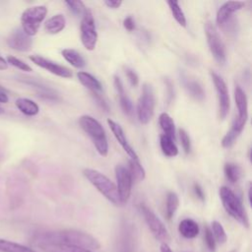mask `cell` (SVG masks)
<instances>
[{"instance_id":"obj_28","label":"cell","mask_w":252,"mask_h":252,"mask_svg":"<svg viewBox=\"0 0 252 252\" xmlns=\"http://www.w3.org/2000/svg\"><path fill=\"white\" fill-rule=\"evenodd\" d=\"M224 175L228 181L231 183H236L242 176V169L241 167L233 162H226L223 167Z\"/></svg>"},{"instance_id":"obj_4","label":"cell","mask_w":252,"mask_h":252,"mask_svg":"<svg viewBox=\"0 0 252 252\" xmlns=\"http://www.w3.org/2000/svg\"><path fill=\"white\" fill-rule=\"evenodd\" d=\"M83 174L90 181V183L94 186L97 191L102 194L108 201L116 206L122 205L116 185L106 175L93 168H85L83 170Z\"/></svg>"},{"instance_id":"obj_22","label":"cell","mask_w":252,"mask_h":252,"mask_svg":"<svg viewBox=\"0 0 252 252\" xmlns=\"http://www.w3.org/2000/svg\"><path fill=\"white\" fill-rule=\"evenodd\" d=\"M15 104L17 108L27 116H35L39 112L38 104L27 97L17 98L15 101Z\"/></svg>"},{"instance_id":"obj_32","label":"cell","mask_w":252,"mask_h":252,"mask_svg":"<svg viewBox=\"0 0 252 252\" xmlns=\"http://www.w3.org/2000/svg\"><path fill=\"white\" fill-rule=\"evenodd\" d=\"M211 231L214 235L216 242H218L220 244H224L226 242L227 235H226V232L220 222H219L217 220H213L211 223Z\"/></svg>"},{"instance_id":"obj_31","label":"cell","mask_w":252,"mask_h":252,"mask_svg":"<svg viewBox=\"0 0 252 252\" xmlns=\"http://www.w3.org/2000/svg\"><path fill=\"white\" fill-rule=\"evenodd\" d=\"M167 5L174 20L182 27H186V17L177 1H167Z\"/></svg>"},{"instance_id":"obj_33","label":"cell","mask_w":252,"mask_h":252,"mask_svg":"<svg viewBox=\"0 0 252 252\" xmlns=\"http://www.w3.org/2000/svg\"><path fill=\"white\" fill-rule=\"evenodd\" d=\"M6 61H7L8 64H11L12 66L16 67L17 69H20L21 71H25V72H32V67L28 63L24 62L23 60L15 57V56L8 55L7 58H6Z\"/></svg>"},{"instance_id":"obj_15","label":"cell","mask_w":252,"mask_h":252,"mask_svg":"<svg viewBox=\"0 0 252 252\" xmlns=\"http://www.w3.org/2000/svg\"><path fill=\"white\" fill-rule=\"evenodd\" d=\"M107 124H108L111 132L113 133L116 141L120 144V146L125 151V153L130 157V158L131 159H139L138 155L136 154L135 150L128 143V140H127L125 134H124V131H123L122 127L117 122L113 121L112 119H107Z\"/></svg>"},{"instance_id":"obj_45","label":"cell","mask_w":252,"mask_h":252,"mask_svg":"<svg viewBox=\"0 0 252 252\" xmlns=\"http://www.w3.org/2000/svg\"><path fill=\"white\" fill-rule=\"evenodd\" d=\"M160 252H172V250H171V248L169 247L168 244L161 243L160 244Z\"/></svg>"},{"instance_id":"obj_14","label":"cell","mask_w":252,"mask_h":252,"mask_svg":"<svg viewBox=\"0 0 252 252\" xmlns=\"http://www.w3.org/2000/svg\"><path fill=\"white\" fill-rule=\"evenodd\" d=\"M245 6V3L242 1H227L223 3L218 10L216 16V22L220 27L224 26L231 18V16L241 10Z\"/></svg>"},{"instance_id":"obj_17","label":"cell","mask_w":252,"mask_h":252,"mask_svg":"<svg viewBox=\"0 0 252 252\" xmlns=\"http://www.w3.org/2000/svg\"><path fill=\"white\" fill-rule=\"evenodd\" d=\"M245 124H246L245 121H242L235 117L233 119L231 128L227 131V133L223 136V138L221 140V146L225 149L232 147L234 145V143L236 142L237 138L239 137V135L241 134V132L243 131Z\"/></svg>"},{"instance_id":"obj_10","label":"cell","mask_w":252,"mask_h":252,"mask_svg":"<svg viewBox=\"0 0 252 252\" xmlns=\"http://www.w3.org/2000/svg\"><path fill=\"white\" fill-rule=\"evenodd\" d=\"M210 75L217 92V97L219 102V116L221 120H223L227 116L230 107L228 89L224 80L218 73H216L215 71H211Z\"/></svg>"},{"instance_id":"obj_12","label":"cell","mask_w":252,"mask_h":252,"mask_svg":"<svg viewBox=\"0 0 252 252\" xmlns=\"http://www.w3.org/2000/svg\"><path fill=\"white\" fill-rule=\"evenodd\" d=\"M29 58L32 63H34L35 65L39 66L40 68L48 71L49 73L55 76L65 78V79L72 77V72L69 68L63 65H60L56 62H53L45 57H42L40 55H31Z\"/></svg>"},{"instance_id":"obj_40","label":"cell","mask_w":252,"mask_h":252,"mask_svg":"<svg viewBox=\"0 0 252 252\" xmlns=\"http://www.w3.org/2000/svg\"><path fill=\"white\" fill-rule=\"evenodd\" d=\"M193 191L195 193V195L197 196L198 199H200L201 201H204L205 200V193H204V190L203 188L198 184V183H194L193 185Z\"/></svg>"},{"instance_id":"obj_13","label":"cell","mask_w":252,"mask_h":252,"mask_svg":"<svg viewBox=\"0 0 252 252\" xmlns=\"http://www.w3.org/2000/svg\"><path fill=\"white\" fill-rule=\"evenodd\" d=\"M7 44L9 47L17 51L27 52L32 49V39L31 36L26 34L22 29H16L8 36Z\"/></svg>"},{"instance_id":"obj_20","label":"cell","mask_w":252,"mask_h":252,"mask_svg":"<svg viewBox=\"0 0 252 252\" xmlns=\"http://www.w3.org/2000/svg\"><path fill=\"white\" fill-rule=\"evenodd\" d=\"M178 231L184 238L193 239L199 234L200 228L198 223L192 219H184L178 224Z\"/></svg>"},{"instance_id":"obj_47","label":"cell","mask_w":252,"mask_h":252,"mask_svg":"<svg viewBox=\"0 0 252 252\" xmlns=\"http://www.w3.org/2000/svg\"><path fill=\"white\" fill-rule=\"evenodd\" d=\"M2 113H4V109L2 107H0V114H2Z\"/></svg>"},{"instance_id":"obj_6","label":"cell","mask_w":252,"mask_h":252,"mask_svg":"<svg viewBox=\"0 0 252 252\" xmlns=\"http://www.w3.org/2000/svg\"><path fill=\"white\" fill-rule=\"evenodd\" d=\"M155 92L152 85L146 83L143 85L142 94L137 103V116L140 123L146 125L153 118L155 111Z\"/></svg>"},{"instance_id":"obj_35","label":"cell","mask_w":252,"mask_h":252,"mask_svg":"<svg viewBox=\"0 0 252 252\" xmlns=\"http://www.w3.org/2000/svg\"><path fill=\"white\" fill-rule=\"evenodd\" d=\"M179 139L181 146L185 152V154H189L191 152V140L188 133L184 129H179Z\"/></svg>"},{"instance_id":"obj_2","label":"cell","mask_w":252,"mask_h":252,"mask_svg":"<svg viewBox=\"0 0 252 252\" xmlns=\"http://www.w3.org/2000/svg\"><path fill=\"white\" fill-rule=\"evenodd\" d=\"M79 124L91 138L97 153L102 157H106L108 154V142L101 124L91 115H82L79 118Z\"/></svg>"},{"instance_id":"obj_43","label":"cell","mask_w":252,"mask_h":252,"mask_svg":"<svg viewBox=\"0 0 252 252\" xmlns=\"http://www.w3.org/2000/svg\"><path fill=\"white\" fill-rule=\"evenodd\" d=\"M7 68H8V63H7L6 59L0 55V71L6 70Z\"/></svg>"},{"instance_id":"obj_26","label":"cell","mask_w":252,"mask_h":252,"mask_svg":"<svg viewBox=\"0 0 252 252\" xmlns=\"http://www.w3.org/2000/svg\"><path fill=\"white\" fill-rule=\"evenodd\" d=\"M184 87L188 94L196 100L202 101L205 98V91L199 82L191 79H185Z\"/></svg>"},{"instance_id":"obj_41","label":"cell","mask_w":252,"mask_h":252,"mask_svg":"<svg viewBox=\"0 0 252 252\" xmlns=\"http://www.w3.org/2000/svg\"><path fill=\"white\" fill-rule=\"evenodd\" d=\"M103 3L111 9H118L122 5V1L120 0H105Z\"/></svg>"},{"instance_id":"obj_7","label":"cell","mask_w":252,"mask_h":252,"mask_svg":"<svg viewBox=\"0 0 252 252\" xmlns=\"http://www.w3.org/2000/svg\"><path fill=\"white\" fill-rule=\"evenodd\" d=\"M204 30L206 33L207 43L213 57L219 64L223 65L226 62V50L224 43L220 38L215 25L212 22L207 21L205 23Z\"/></svg>"},{"instance_id":"obj_18","label":"cell","mask_w":252,"mask_h":252,"mask_svg":"<svg viewBox=\"0 0 252 252\" xmlns=\"http://www.w3.org/2000/svg\"><path fill=\"white\" fill-rule=\"evenodd\" d=\"M234 99L237 108L236 118L247 122L248 119V101L244 91L238 85L234 88Z\"/></svg>"},{"instance_id":"obj_27","label":"cell","mask_w":252,"mask_h":252,"mask_svg":"<svg viewBox=\"0 0 252 252\" xmlns=\"http://www.w3.org/2000/svg\"><path fill=\"white\" fill-rule=\"evenodd\" d=\"M158 123L161 130L163 131V134L175 140V126L171 116L166 112L160 113L158 117Z\"/></svg>"},{"instance_id":"obj_1","label":"cell","mask_w":252,"mask_h":252,"mask_svg":"<svg viewBox=\"0 0 252 252\" xmlns=\"http://www.w3.org/2000/svg\"><path fill=\"white\" fill-rule=\"evenodd\" d=\"M32 242L33 245L38 243H58L73 245L92 251L100 248V243L94 236L78 229H61L40 232L33 236Z\"/></svg>"},{"instance_id":"obj_16","label":"cell","mask_w":252,"mask_h":252,"mask_svg":"<svg viewBox=\"0 0 252 252\" xmlns=\"http://www.w3.org/2000/svg\"><path fill=\"white\" fill-rule=\"evenodd\" d=\"M114 87L115 90L117 92V94L119 96V102H120V106L121 109L123 110V112L128 115V116H132L134 113V107H133V103L131 101V99L129 98V96L127 95L124 87H123V83L121 81V79L118 76H114Z\"/></svg>"},{"instance_id":"obj_23","label":"cell","mask_w":252,"mask_h":252,"mask_svg":"<svg viewBox=\"0 0 252 252\" xmlns=\"http://www.w3.org/2000/svg\"><path fill=\"white\" fill-rule=\"evenodd\" d=\"M66 26V19L62 14H57L49 18L44 23V30L50 34H56L64 30Z\"/></svg>"},{"instance_id":"obj_42","label":"cell","mask_w":252,"mask_h":252,"mask_svg":"<svg viewBox=\"0 0 252 252\" xmlns=\"http://www.w3.org/2000/svg\"><path fill=\"white\" fill-rule=\"evenodd\" d=\"M166 86H167L166 88L168 92V101H170L173 97V87H172V83L168 79H166Z\"/></svg>"},{"instance_id":"obj_30","label":"cell","mask_w":252,"mask_h":252,"mask_svg":"<svg viewBox=\"0 0 252 252\" xmlns=\"http://www.w3.org/2000/svg\"><path fill=\"white\" fill-rule=\"evenodd\" d=\"M133 180L142 181L146 177V171L141 164L139 159H129V168H128Z\"/></svg>"},{"instance_id":"obj_9","label":"cell","mask_w":252,"mask_h":252,"mask_svg":"<svg viewBox=\"0 0 252 252\" xmlns=\"http://www.w3.org/2000/svg\"><path fill=\"white\" fill-rule=\"evenodd\" d=\"M81 32V41L87 50H94L97 41V32L95 29L94 19L93 13L87 8L84 15L82 16V21L80 25Z\"/></svg>"},{"instance_id":"obj_37","label":"cell","mask_w":252,"mask_h":252,"mask_svg":"<svg viewBox=\"0 0 252 252\" xmlns=\"http://www.w3.org/2000/svg\"><path fill=\"white\" fill-rule=\"evenodd\" d=\"M124 71H125V75L129 81V83L131 84L132 87H137L139 84V77L137 75V73L129 68V67H124Z\"/></svg>"},{"instance_id":"obj_19","label":"cell","mask_w":252,"mask_h":252,"mask_svg":"<svg viewBox=\"0 0 252 252\" xmlns=\"http://www.w3.org/2000/svg\"><path fill=\"white\" fill-rule=\"evenodd\" d=\"M34 246H36L43 252H94L83 247L58 243H38Z\"/></svg>"},{"instance_id":"obj_38","label":"cell","mask_w":252,"mask_h":252,"mask_svg":"<svg viewBox=\"0 0 252 252\" xmlns=\"http://www.w3.org/2000/svg\"><path fill=\"white\" fill-rule=\"evenodd\" d=\"M94 99L95 100V102L98 104V106L104 110V111H109V106L107 104V102L104 100V98L99 94V93H92Z\"/></svg>"},{"instance_id":"obj_8","label":"cell","mask_w":252,"mask_h":252,"mask_svg":"<svg viewBox=\"0 0 252 252\" xmlns=\"http://www.w3.org/2000/svg\"><path fill=\"white\" fill-rule=\"evenodd\" d=\"M139 208H140V211L144 217V220H145L149 229L151 230V232L155 236V238L161 243L169 244L171 238H170L169 232L166 229L163 222L145 204H140Z\"/></svg>"},{"instance_id":"obj_21","label":"cell","mask_w":252,"mask_h":252,"mask_svg":"<svg viewBox=\"0 0 252 252\" xmlns=\"http://www.w3.org/2000/svg\"><path fill=\"white\" fill-rule=\"evenodd\" d=\"M77 78L84 87L91 91V93H99L102 90L101 83L90 73L79 71L77 73Z\"/></svg>"},{"instance_id":"obj_48","label":"cell","mask_w":252,"mask_h":252,"mask_svg":"<svg viewBox=\"0 0 252 252\" xmlns=\"http://www.w3.org/2000/svg\"><path fill=\"white\" fill-rule=\"evenodd\" d=\"M229 252H236V250H231V251H229Z\"/></svg>"},{"instance_id":"obj_44","label":"cell","mask_w":252,"mask_h":252,"mask_svg":"<svg viewBox=\"0 0 252 252\" xmlns=\"http://www.w3.org/2000/svg\"><path fill=\"white\" fill-rule=\"evenodd\" d=\"M8 100H9V97L6 94V93H4L2 90H0V102L6 103V102H8Z\"/></svg>"},{"instance_id":"obj_25","label":"cell","mask_w":252,"mask_h":252,"mask_svg":"<svg viewBox=\"0 0 252 252\" xmlns=\"http://www.w3.org/2000/svg\"><path fill=\"white\" fill-rule=\"evenodd\" d=\"M62 56L65 58V60L70 63L73 67L77 69L84 68L86 66V61L84 57L75 49L73 48H65L62 50Z\"/></svg>"},{"instance_id":"obj_39","label":"cell","mask_w":252,"mask_h":252,"mask_svg":"<svg viewBox=\"0 0 252 252\" xmlns=\"http://www.w3.org/2000/svg\"><path fill=\"white\" fill-rule=\"evenodd\" d=\"M123 27L129 31V32H132L134 29H135V22L133 20L132 17H126L124 20H123Z\"/></svg>"},{"instance_id":"obj_36","label":"cell","mask_w":252,"mask_h":252,"mask_svg":"<svg viewBox=\"0 0 252 252\" xmlns=\"http://www.w3.org/2000/svg\"><path fill=\"white\" fill-rule=\"evenodd\" d=\"M205 242H206V245L208 247V249L211 251V252H215L216 251V248H217V242L214 238V235L211 231V228L206 226L205 227Z\"/></svg>"},{"instance_id":"obj_46","label":"cell","mask_w":252,"mask_h":252,"mask_svg":"<svg viewBox=\"0 0 252 252\" xmlns=\"http://www.w3.org/2000/svg\"><path fill=\"white\" fill-rule=\"evenodd\" d=\"M248 201H249V203H251V185L250 184L248 187Z\"/></svg>"},{"instance_id":"obj_3","label":"cell","mask_w":252,"mask_h":252,"mask_svg":"<svg viewBox=\"0 0 252 252\" xmlns=\"http://www.w3.org/2000/svg\"><path fill=\"white\" fill-rule=\"evenodd\" d=\"M220 198L225 212L244 227H249V219L245 208L238 196L227 186H221L219 190Z\"/></svg>"},{"instance_id":"obj_29","label":"cell","mask_w":252,"mask_h":252,"mask_svg":"<svg viewBox=\"0 0 252 252\" xmlns=\"http://www.w3.org/2000/svg\"><path fill=\"white\" fill-rule=\"evenodd\" d=\"M179 206V198L176 193L168 192L165 202V216L167 220H171L175 215Z\"/></svg>"},{"instance_id":"obj_34","label":"cell","mask_w":252,"mask_h":252,"mask_svg":"<svg viewBox=\"0 0 252 252\" xmlns=\"http://www.w3.org/2000/svg\"><path fill=\"white\" fill-rule=\"evenodd\" d=\"M65 4L68 6L70 11L76 16H83L87 10L85 4L82 1H66Z\"/></svg>"},{"instance_id":"obj_5","label":"cell","mask_w":252,"mask_h":252,"mask_svg":"<svg viewBox=\"0 0 252 252\" xmlns=\"http://www.w3.org/2000/svg\"><path fill=\"white\" fill-rule=\"evenodd\" d=\"M46 14L47 8L43 5L32 6L30 8H27L21 16V29L26 34L31 37L35 35Z\"/></svg>"},{"instance_id":"obj_11","label":"cell","mask_w":252,"mask_h":252,"mask_svg":"<svg viewBox=\"0 0 252 252\" xmlns=\"http://www.w3.org/2000/svg\"><path fill=\"white\" fill-rule=\"evenodd\" d=\"M115 178L117 182V191L118 195L121 201V204L124 205L128 202L131 191H132V184H133V178L128 170L124 165L117 164L115 166Z\"/></svg>"},{"instance_id":"obj_24","label":"cell","mask_w":252,"mask_h":252,"mask_svg":"<svg viewBox=\"0 0 252 252\" xmlns=\"http://www.w3.org/2000/svg\"><path fill=\"white\" fill-rule=\"evenodd\" d=\"M159 146L163 155L168 158H174L178 155V148L175 144V140H173L171 137L167 135H160Z\"/></svg>"}]
</instances>
